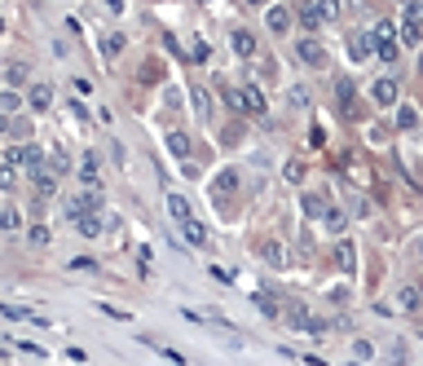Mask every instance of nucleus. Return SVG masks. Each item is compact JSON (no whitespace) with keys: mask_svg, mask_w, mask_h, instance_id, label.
<instances>
[{"mask_svg":"<svg viewBox=\"0 0 423 366\" xmlns=\"http://www.w3.org/2000/svg\"><path fill=\"white\" fill-rule=\"evenodd\" d=\"M225 102L234 106L238 115H256V119H264V111H269V106H264V93L256 89V84H243V89H225Z\"/></svg>","mask_w":423,"mask_h":366,"instance_id":"obj_1","label":"nucleus"},{"mask_svg":"<svg viewBox=\"0 0 423 366\" xmlns=\"http://www.w3.org/2000/svg\"><path fill=\"white\" fill-rule=\"evenodd\" d=\"M282 318H287V326H291V331H305V336H326V322L318 318V313H309L305 304L300 300H291V304H282Z\"/></svg>","mask_w":423,"mask_h":366,"instance_id":"obj_2","label":"nucleus"},{"mask_svg":"<svg viewBox=\"0 0 423 366\" xmlns=\"http://www.w3.org/2000/svg\"><path fill=\"white\" fill-rule=\"evenodd\" d=\"M402 44H410V49L423 44V5L419 0H410L402 9Z\"/></svg>","mask_w":423,"mask_h":366,"instance_id":"obj_3","label":"nucleus"},{"mask_svg":"<svg viewBox=\"0 0 423 366\" xmlns=\"http://www.w3.org/2000/svg\"><path fill=\"white\" fill-rule=\"evenodd\" d=\"M335 102H340V115L344 119H357V84L348 80V76L335 80Z\"/></svg>","mask_w":423,"mask_h":366,"instance_id":"obj_4","label":"nucleus"},{"mask_svg":"<svg viewBox=\"0 0 423 366\" xmlns=\"http://www.w3.org/2000/svg\"><path fill=\"white\" fill-rule=\"evenodd\" d=\"M370 97H375V106H384V111H388V106H397L402 89H397V80H393V76H379V80L370 84Z\"/></svg>","mask_w":423,"mask_h":366,"instance_id":"obj_5","label":"nucleus"},{"mask_svg":"<svg viewBox=\"0 0 423 366\" xmlns=\"http://www.w3.org/2000/svg\"><path fill=\"white\" fill-rule=\"evenodd\" d=\"M93 207H102V194L98 190H84V194H71L66 199V216L75 221V216H84V212H93Z\"/></svg>","mask_w":423,"mask_h":366,"instance_id":"obj_6","label":"nucleus"},{"mask_svg":"<svg viewBox=\"0 0 423 366\" xmlns=\"http://www.w3.org/2000/svg\"><path fill=\"white\" fill-rule=\"evenodd\" d=\"M296 53H300V62H305V67H326V49L313 40V35H305V40L296 44Z\"/></svg>","mask_w":423,"mask_h":366,"instance_id":"obj_7","label":"nucleus"},{"mask_svg":"<svg viewBox=\"0 0 423 366\" xmlns=\"http://www.w3.org/2000/svg\"><path fill=\"white\" fill-rule=\"evenodd\" d=\"M370 53H375V35H366V31L348 35V58H353V62H366Z\"/></svg>","mask_w":423,"mask_h":366,"instance_id":"obj_8","label":"nucleus"},{"mask_svg":"<svg viewBox=\"0 0 423 366\" xmlns=\"http://www.w3.org/2000/svg\"><path fill=\"white\" fill-rule=\"evenodd\" d=\"M71 225H75V229H80L84 238H98L102 229H106V221H102V207H93V212H84V216H75V221H71Z\"/></svg>","mask_w":423,"mask_h":366,"instance_id":"obj_9","label":"nucleus"},{"mask_svg":"<svg viewBox=\"0 0 423 366\" xmlns=\"http://www.w3.org/2000/svg\"><path fill=\"white\" fill-rule=\"evenodd\" d=\"M238 181H243V177H238V168H221V173L212 177V199H216V194H221V199H225V194H234Z\"/></svg>","mask_w":423,"mask_h":366,"instance_id":"obj_10","label":"nucleus"},{"mask_svg":"<svg viewBox=\"0 0 423 366\" xmlns=\"http://www.w3.org/2000/svg\"><path fill=\"white\" fill-rule=\"evenodd\" d=\"M31 186H35V199H53V194H57L53 168H40V173H31Z\"/></svg>","mask_w":423,"mask_h":366,"instance_id":"obj_11","label":"nucleus"},{"mask_svg":"<svg viewBox=\"0 0 423 366\" xmlns=\"http://www.w3.org/2000/svg\"><path fill=\"white\" fill-rule=\"evenodd\" d=\"M264 22H269L273 35H287V27H291V9H287V5H269V9H264Z\"/></svg>","mask_w":423,"mask_h":366,"instance_id":"obj_12","label":"nucleus"},{"mask_svg":"<svg viewBox=\"0 0 423 366\" xmlns=\"http://www.w3.org/2000/svg\"><path fill=\"white\" fill-rule=\"evenodd\" d=\"M335 265H340L344 274H353V270H357V247H353L348 238H340V243H335Z\"/></svg>","mask_w":423,"mask_h":366,"instance_id":"obj_13","label":"nucleus"},{"mask_svg":"<svg viewBox=\"0 0 423 366\" xmlns=\"http://www.w3.org/2000/svg\"><path fill=\"white\" fill-rule=\"evenodd\" d=\"M181 234H186V243L203 247V243H208V225H203L199 216H186V221H181Z\"/></svg>","mask_w":423,"mask_h":366,"instance_id":"obj_14","label":"nucleus"},{"mask_svg":"<svg viewBox=\"0 0 423 366\" xmlns=\"http://www.w3.org/2000/svg\"><path fill=\"white\" fill-rule=\"evenodd\" d=\"M190 102H195V115L199 119H212V93H208V84H195V89H190Z\"/></svg>","mask_w":423,"mask_h":366,"instance_id":"obj_15","label":"nucleus"},{"mask_svg":"<svg viewBox=\"0 0 423 366\" xmlns=\"http://www.w3.org/2000/svg\"><path fill=\"white\" fill-rule=\"evenodd\" d=\"M397 309H402V313H419L423 309V291L419 287H402V291H397Z\"/></svg>","mask_w":423,"mask_h":366,"instance_id":"obj_16","label":"nucleus"},{"mask_svg":"<svg viewBox=\"0 0 423 366\" xmlns=\"http://www.w3.org/2000/svg\"><path fill=\"white\" fill-rule=\"evenodd\" d=\"M27 106H31V111H49V106H53V89H49V84H31Z\"/></svg>","mask_w":423,"mask_h":366,"instance_id":"obj_17","label":"nucleus"},{"mask_svg":"<svg viewBox=\"0 0 423 366\" xmlns=\"http://www.w3.org/2000/svg\"><path fill=\"white\" fill-rule=\"evenodd\" d=\"M229 44H234V53H238V58H256V35L243 31V27L229 35Z\"/></svg>","mask_w":423,"mask_h":366,"instance_id":"obj_18","label":"nucleus"},{"mask_svg":"<svg viewBox=\"0 0 423 366\" xmlns=\"http://www.w3.org/2000/svg\"><path fill=\"white\" fill-rule=\"evenodd\" d=\"M80 181H84V190H102V181H98V155H84Z\"/></svg>","mask_w":423,"mask_h":366,"instance_id":"obj_19","label":"nucleus"},{"mask_svg":"<svg viewBox=\"0 0 423 366\" xmlns=\"http://www.w3.org/2000/svg\"><path fill=\"white\" fill-rule=\"evenodd\" d=\"M27 80H31V67L27 62H5V84H9V89H22Z\"/></svg>","mask_w":423,"mask_h":366,"instance_id":"obj_20","label":"nucleus"},{"mask_svg":"<svg viewBox=\"0 0 423 366\" xmlns=\"http://www.w3.org/2000/svg\"><path fill=\"white\" fill-rule=\"evenodd\" d=\"M322 225H326V234H344V229H348V212H340V207H326V212H322Z\"/></svg>","mask_w":423,"mask_h":366,"instance_id":"obj_21","label":"nucleus"},{"mask_svg":"<svg viewBox=\"0 0 423 366\" xmlns=\"http://www.w3.org/2000/svg\"><path fill=\"white\" fill-rule=\"evenodd\" d=\"M44 164H49V155H44L40 146H22V168H27V173H40Z\"/></svg>","mask_w":423,"mask_h":366,"instance_id":"obj_22","label":"nucleus"},{"mask_svg":"<svg viewBox=\"0 0 423 366\" xmlns=\"http://www.w3.org/2000/svg\"><path fill=\"white\" fill-rule=\"evenodd\" d=\"M300 207H305V216H318V221H322V212H326V207H331V203H326V194H305V199H300Z\"/></svg>","mask_w":423,"mask_h":366,"instance_id":"obj_23","label":"nucleus"},{"mask_svg":"<svg viewBox=\"0 0 423 366\" xmlns=\"http://www.w3.org/2000/svg\"><path fill=\"white\" fill-rule=\"evenodd\" d=\"M124 44H128V40H124L119 31L106 35V40H102V58H106V62H111V58H119V53H124Z\"/></svg>","mask_w":423,"mask_h":366,"instance_id":"obj_24","label":"nucleus"},{"mask_svg":"<svg viewBox=\"0 0 423 366\" xmlns=\"http://www.w3.org/2000/svg\"><path fill=\"white\" fill-rule=\"evenodd\" d=\"M397 128H402V132L419 128V111H415V106H397Z\"/></svg>","mask_w":423,"mask_h":366,"instance_id":"obj_25","label":"nucleus"},{"mask_svg":"<svg viewBox=\"0 0 423 366\" xmlns=\"http://www.w3.org/2000/svg\"><path fill=\"white\" fill-rule=\"evenodd\" d=\"M260 256H264V261H269V265H287V252H282V243H260Z\"/></svg>","mask_w":423,"mask_h":366,"instance_id":"obj_26","label":"nucleus"},{"mask_svg":"<svg viewBox=\"0 0 423 366\" xmlns=\"http://www.w3.org/2000/svg\"><path fill=\"white\" fill-rule=\"evenodd\" d=\"M168 150H172L177 159H186V155H190V137H186V132H168Z\"/></svg>","mask_w":423,"mask_h":366,"instance_id":"obj_27","label":"nucleus"},{"mask_svg":"<svg viewBox=\"0 0 423 366\" xmlns=\"http://www.w3.org/2000/svg\"><path fill=\"white\" fill-rule=\"evenodd\" d=\"M168 212H172L177 216V221H186V216H190V203H186V194H168Z\"/></svg>","mask_w":423,"mask_h":366,"instance_id":"obj_28","label":"nucleus"},{"mask_svg":"<svg viewBox=\"0 0 423 366\" xmlns=\"http://www.w3.org/2000/svg\"><path fill=\"white\" fill-rule=\"evenodd\" d=\"M375 53H379L384 62H397V53H402V40H375Z\"/></svg>","mask_w":423,"mask_h":366,"instance_id":"obj_29","label":"nucleus"},{"mask_svg":"<svg viewBox=\"0 0 423 366\" xmlns=\"http://www.w3.org/2000/svg\"><path fill=\"white\" fill-rule=\"evenodd\" d=\"M0 225H5V234H14V229L22 225V212H18L14 203H5V212H0Z\"/></svg>","mask_w":423,"mask_h":366,"instance_id":"obj_30","label":"nucleus"},{"mask_svg":"<svg viewBox=\"0 0 423 366\" xmlns=\"http://www.w3.org/2000/svg\"><path fill=\"white\" fill-rule=\"evenodd\" d=\"M287 102H291L296 111H305V106H309V89H305V84H291V89H287Z\"/></svg>","mask_w":423,"mask_h":366,"instance_id":"obj_31","label":"nucleus"},{"mask_svg":"<svg viewBox=\"0 0 423 366\" xmlns=\"http://www.w3.org/2000/svg\"><path fill=\"white\" fill-rule=\"evenodd\" d=\"M251 300H256V309L264 313V318H282V309H278V304H273L269 296H264V291H256V296H251Z\"/></svg>","mask_w":423,"mask_h":366,"instance_id":"obj_32","label":"nucleus"},{"mask_svg":"<svg viewBox=\"0 0 423 366\" xmlns=\"http://www.w3.org/2000/svg\"><path fill=\"white\" fill-rule=\"evenodd\" d=\"M5 318H9V322H40V318H35V313L18 309V304H5Z\"/></svg>","mask_w":423,"mask_h":366,"instance_id":"obj_33","label":"nucleus"},{"mask_svg":"<svg viewBox=\"0 0 423 366\" xmlns=\"http://www.w3.org/2000/svg\"><path fill=\"white\" fill-rule=\"evenodd\" d=\"M300 22H305L309 31H318V22H322V9L318 5H309V9H300Z\"/></svg>","mask_w":423,"mask_h":366,"instance_id":"obj_34","label":"nucleus"},{"mask_svg":"<svg viewBox=\"0 0 423 366\" xmlns=\"http://www.w3.org/2000/svg\"><path fill=\"white\" fill-rule=\"evenodd\" d=\"M18 106H22V97H18V89H9L5 97H0V111H5V115H14Z\"/></svg>","mask_w":423,"mask_h":366,"instance_id":"obj_35","label":"nucleus"},{"mask_svg":"<svg viewBox=\"0 0 423 366\" xmlns=\"http://www.w3.org/2000/svg\"><path fill=\"white\" fill-rule=\"evenodd\" d=\"M375 40H402V31H397L393 22H379V27H375Z\"/></svg>","mask_w":423,"mask_h":366,"instance_id":"obj_36","label":"nucleus"},{"mask_svg":"<svg viewBox=\"0 0 423 366\" xmlns=\"http://www.w3.org/2000/svg\"><path fill=\"white\" fill-rule=\"evenodd\" d=\"M31 247H44V243H49V229H44V225H31Z\"/></svg>","mask_w":423,"mask_h":366,"instance_id":"obj_37","label":"nucleus"},{"mask_svg":"<svg viewBox=\"0 0 423 366\" xmlns=\"http://www.w3.org/2000/svg\"><path fill=\"white\" fill-rule=\"evenodd\" d=\"M49 168H53V173H66V168H71V159H66L62 150H53V155H49Z\"/></svg>","mask_w":423,"mask_h":366,"instance_id":"obj_38","label":"nucleus"},{"mask_svg":"<svg viewBox=\"0 0 423 366\" xmlns=\"http://www.w3.org/2000/svg\"><path fill=\"white\" fill-rule=\"evenodd\" d=\"M318 9L322 18H340V0H318Z\"/></svg>","mask_w":423,"mask_h":366,"instance_id":"obj_39","label":"nucleus"},{"mask_svg":"<svg viewBox=\"0 0 423 366\" xmlns=\"http://www.w3.org/2000/svg\"><path fill=\"white\" fill-rule=\"evenodd\" d=\"M71 270H98V261H93V256H75V261H71Z\"/></svg>","mask_w":423,"mask_h":366,"instance_id":"obj_40","label":"nucleus"},{"mask_svg":"<svg viewBox=\"0 0 423 366\" xmlns=\"http://www.w3.org/2000/svg\"><path fill=\"white\" fill-rule=\"evenodd\" d=\"M370 353H375V349L366 345V340H357V345H353V358H361V362H366V358H370Z\"/></svg>","mask_w":423,"mask_h":366,"instance_id":"obj_41","label":"nucleus"},{"mask_svg":"<svg viewBox=\"0 0 423 366\" xmlns=\"http://www.w3.org/2000/svg\"><path fill=\"white\" fill-rule=\"evenodd\" d=\"M309 146H326V132H322L318 124H313V128H309Z\"/></svg>","mask_w":423,"mask_h":366,"instance_id":"obj_42","label":"nucleus"},{"mask_svg":"<svg viewBox=\"0 0 423 366\" xmlns=\"http://www.w3.org/2000/svg\"><path fill=\"white\" fill-rule=\"evenodd\" d=\"M106 9H111V14H119V9H124V0H106Z\"/></svg>","mask_w":423,"mask_h":366,"instance_id":"obj_43","label":"nucleus"},{"mask_svg":"<svg viewBox=\"0 0 423 366\" xmlns=\"http://www.w3.org/2000/svg\"><path fill=\"white\" fill-rule=\"evenodd\" d=\"M415 252H419V261H423V238H419V243H415Z\"/></svg>","mask_w":423,"mask_h":366,"instance_id":"obj_44","label":"nucleus"},{"mask_svg":"<svg viewBox=\"0 0 423 366\" xmlns=\"http://www.w3.org/2000/svg\"><path fill=\"white\" fill-rule=\"evenodd\" d=\"M247 5H269V0H247Z\"/></svg>","mask_w":423,"mask_h":366,"instance_id":"obj_45","label":"nucleus"},{"mask_svg":"<svg viewBox=\"0 0 423 366\" xmlns=\"http://www.w3.org/2000/svg\"><path fill=\"white\" fill-rule=\"evenodd\" d=\"M419 71H423V58H419Z\"/></svg>","mask_w":423,"mask_h":366,"instance_id":"obj_46","label":"nucleus"},{"mask_svg":"<svg viewBox=\"0 0 423 366\" xmlns=\"http://www.w3.org/2000/svg\"><path fill=\"white\" fill-rule=\"evenodd\" d=\"M419 5H423V0H419Z\"/></svg>","mask_w":423,"mask_h":366,"instance_id":"obj_47","label":"nucleus"}]
</instances>
